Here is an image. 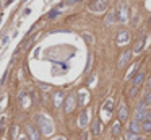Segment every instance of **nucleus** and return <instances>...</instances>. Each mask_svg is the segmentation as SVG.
<instances>
[{
    "instance_id": "nucleus-24",
    "label": "nucleus",
    "mask_w": 151,
    "mask_h": 140,
    "mask_svg": "<svg viewBox=\"0 0 151 140\" xmlns=\"http://www.w3.org/2000/svg\"><path fill=\"white\" fill-rule=\"evenodd\" d=\"M57 140H63V139H57Z\"/></svg>"
},
{
    "instance_id": "nucleus-25",
    "label": "nucleus",
    "mask_w": 151,
    "mask_h": 140,
    "mask_svg": "<svg viewBox=\"0 0 151 140\" xmlns=\"http://www.w3.org/2000/svg\"><path fill=\"white\" fill-rule=\"evenodd\" d=\"M150 86H151V80H150Z\"/></svg>"
},
{
    "instance_id": "nucleus-17",
    "label": "nucleus",
    "mask_w": 151,
    "mask_h": 140,
    "mask_svg": "<svg viewBox=\"0 0 151 140\" xmlns=\"http://www.w3.org/2000/svg\"><path fill=\"white\" fill-rule=\"evenodd\" d=\"M86 119H88V117H86V112H83V114L80 116V125H81V127L86 125Z\"/></svg>"
},
{
    "instance_id": "nucleus-16",
    "label": "nucleus",
    "mask_w": 151,
    "mask_h": 140,
    "mask_svg": "<svg viewBox=\"0 0 151 140\" xmlns=\"http://www.w3.org/2000/svg\"><path fill=\"white\" fill-rule=\"evenodd\" d=\"M111 109H112V100H107V103L104 104V111H107V114H109Z\"/></svg>"
},
{
    "instance_id": "nucleus-1",
    "label": "nucleus",
    "mask_w": 151,
    "mask_h": 140,
    "mask_svg": "<svg viewBox=\"0 0 151 140\" xmlns=\"http://www.w3.org/2000/svg\"><path fill=\"white\" fill-rule=\"evenodd\" d=\"M37 122H39V127H41V130H42V134H45V135L52 134L54 125H52V120L50 119H47L45 116H39V117H37Z\"/></svg>"
},
{
    "instance_id": "nucleus-5",
    "label": "nucleus",
    "mask_w": 151,
    "mask_h": 140,
    "mask_svg": "<svg viewBox=\"0 0 151 140\" xmlns=\"http://www.w3.org/2000/svg\"><path fill=\"white\" fill-rule=\"evenodd\" d=\"M130 57H132V52L130 50H127V52H124L120 57V60H119V67H125L128 62H130Z\"/></svg>"
},
{
    "instance_id": "nucleus-23",
    "label": "nucleus",
    "mask_w": 151,
    "mask_h": 140,
    "mask_svg": "<svg viewBox=\"0 0 151 140\" xmlns=\"http://www.w3.org/2000/svg\"><path fill=\"white\" fill-rule=\"evenodd\" d=\"M18 140H26V139H25V137H20V139H18Z\"/></svg>"
},
{
    "instance_id": "nucleus-7",
    "label": "nucleus",
    "mask_w": 151,
    "mask_h": 140,
    "mask_svg": "<svg viewBox=\"0 0 151 140\" xmlns=\"http://www.w3.org/2000/svg\"><path fill=\"white\" fill-rule=\"evenodd\" d=\"M117 114H119V120H125L127 119V116H128V111H127V106L125 104H120L119 106V112H117Z\"/></svg>"
},
{
    "instance_id": "nucleus-21",
    "label": "nucleus",
    "mask_w": 151,
    "mask_h": 140,
    "mask_svg": "<svg viewBox=\"0 0 151 140\" xmlns=\"http://www.w3.org/2000/svg\"><path fill=\"white\" fill-rule=\"evenodd\" d=\"M145 119H146V120H150V122H151V111H146V116H145Z\"/></svg>"
},
{
    "instance_id": "nucleus-4",
    "label": "nucleus",
    "mask_w": 151,
    "mask_h": 140,
    "mask_svg": "<svg viewBox=\"0 0 151 140\" xmlns=\"http://www.w3.org/2000/svg\"><path fill=\"white\" fill-rule=\"evenodd\" d=\"M26 132H28L31 140H39V132L36 130L34 125H26Z\"/></svg>"
},
{
    "instance_id": "nucleus-6",
    "label": "nucleus",
    "mask_w": 151,
    "mask_h": 140,
    "mask_svg": "<svg viewBox=\"0 0 151 140\" xmlns=\"http://www.w3.org/2000/svg\"><path fill=\"white\" fill-rule=\"evenodd\" d=\"M128 39H130L128 31H120L119 36H117V42H119V44H125V42H128Z\"/></svg>"
},
{
    "instance_id": "nucleus-3",
    "label": "nucleus",
    "mask_w": 151,
    "mask_h": 140,
    "mask_svg": "<svg viewBox=\"0 0 151 140\" xmlns=\"http://www.w3.org/2000/svg\"><path fill=\"white\" fill-rule=\"evenodd\" d=\"M116 18L120 21V23H127V20H128V7H127L125 3H122V5L117 7Z\"/></svg>"
},
{
    "instance_id": "nucleus-12",
    "label": "nucleus",
    "mask_w": 151,
    "mask_h": 140,
    "mask_svg": "<svg viewBox=\"0 0 151 140\" xmlns=\"http://www.w3.org/2000/svg\"><path fill=\"white\" fill-rule=\"evenodd\" d=\"M140 124H138V120H133V122H130V132H140Z\"/></svg>"
},
{
    "instance_id": "nucleus-9",
    "label": "nucleus",
    "mask_w": 151,
    "mask_h": 140,
    "mask_svg": "<svg viewBox=\"0 0 151 140\" xmlns=\"http://www.w3.org/2000/svg\"><path fill=\"white\" fill-rule=\"evenodd\" d=\"M143 44H145V36H141L140 39L136 41V44H135V49H133V52H140V50L143 49Z\"/></svg>"
},
{
    "instance_id": "nucleus-13",
    "label": "nucleus",
    "mask_w": 151,
    "mask_h": 140,
    "mask_svg": "<svg viewBox=\"0 0 151 140\" xmlns=\"http://www.w3.org/2000/svg\"><path fill=\"white\" fill-rule=\"evenodd\" d=\"M120 130H122V125H120V120H119V122H116V124H114V127H112V134H114V135H119V134H120Z\"/></svg>"
},
{
    "instance_id": "nucleus-22",
    "label": "nucleus",
    "mask_w": 151,
    "mask_h": 140,
    "mask_svg": "<svg viewBox=\"0 0 151 140\" xmlns=\"http://www.w3.org/2000/svg\"><path fill=\"white\" fill-rule=\"evenodd\" d=\"M112 18H114V15H109L106 18V23H112Z\"/></svg>"
},
{
    "instance_id": "nucleus-15",
    "label": "nucleus",
    "mask_w": 151,
    "mask_h": 140,
    "mask_svg": "<svg viewBox=\"0 0 151 140\" xmlns=\"http://www.w3.org/2000/svg\"><path fill=\"white\" fill-rule=\"evenodd\" d=\"M101 132V127H99V120H94V124H93V134L98 135Z\"/></svg>"
},
{
    "instance_id": "nucleus-8",
    "label": "nucleus",
    "mask_w": 151,
    "mask_h": 140,
    "mask_svg": "<svg viewBox=\"0 0 151 140\" xmlns=\"http://www.w3.org/2000/svg\"><path fill=\"white\" fill-rule=\"evenodd\" d=\"M73 106H75V101H73V96L70 95L65 100V111H67V112H70V111L73 109Z\"/></svg>"
},
{
    "instance_id": "nucleus-14",
    "label": "nucleus",
    "mask_w": 151,
    "mask_h": 140,
    "mask_svg": "<svg viewBox=\"0 0 151 140\" xmlns=\"http://www.w3.org/2000/svg\"><path fill=\"white\" fill-rule=\"evenodd\" d=\"M125 140H141L135 132H127L125 134Z\"/></svg>"
},
{
    "instance_id": "nucleus-10",
    "label": "nucleus",
    "mask_w": 151,
    "mask_h": 140,
    "mask_svg": "<svg viewBox=\"0 0 151 140\" xmlns=\"http://www.w3.org/2000/svg\"><path fill=\"white\" fill-rule=\"evenodd\" d=\"M143 78H145V75H143V73H136V77L135 78H133V86H140L141 85V81H143Z\"/></svg>"
},
{
    "instance_id": "nucleus-2",
    "label": "nucleus",
    "mask_w": 151,
    "mask_h": 140,
    "mask_svg": "<svg viewBox=\"0 0 151 140\" xmlns=\"http://www.w3.org/2000/svg\"><path fill=\"white\" fill-rule=\"evenodd\" d=\"M90 10L94 13H102L107 10V0H93L90 3Z\"/></svg>"
},
{
    "instance_id": "nucleus-11",
    "label": "nucleus",
    "mask_w": 151,
    "mask_h": 140,
    "mask_svg": "<svg viewBox=\"0 0 151 140\" xmlns=\"http://www.w3.org/2000/svg\"><path fill=\"white\" fill-rule=\"evenodd\" d=\"M140 127L143 130H146V132H151V122H150V120L143 119V120H141V124H140Z\"/></svg>"
},
{
    "instance_id": "nucleus-18",
    "label": "nucleus",
    "mask_w": 151,
    "mask_h": 140,
    "mask_svg": "<svg viewBox=\"0 0 151 140\" xmlns=\"http://www.w3.org/2000/svg\"><path fill=\"white\" fill-rule=\"evenodd\" d=\"M60 98H62V93H57V95L54 96V103H55V106H57V104H60V101H62Z\"/></svg>"
},
{
    "instance_id": "nucleus-19",
    "label": "nucleus",
    "mask_w": 151,
    "mask_h": 140,
    "mask_svg": "<svg viewBox=\"0 0 151 140\" xmlns=\"http://www.w3.org/2000/svg\"><path fill=\"white\" fill-rule=\"evenodd\" d=\"M145 104H151V93H148V95L145 96V101H143Z\"/></svg>"
},
{
    "instance_id": "nucleus-20",
    "label": "nucleus",
    "mask_w": 151,
    "mask_h": 140,
    "mask_svg": "<svg viewBox=\"0 0 151 140\" xmlns=\"http://www.w3.org/2000/svg\"><path fill=\"white\" fill-rule=\"evenodd\" d=\"M3 129H5V119H2V120H0V132H2Z\"/></svg>"
}]
</instances>
